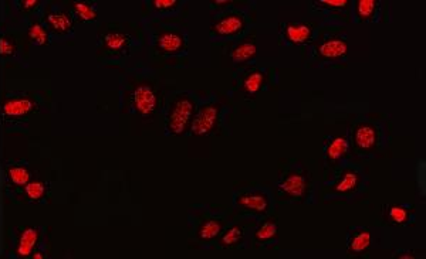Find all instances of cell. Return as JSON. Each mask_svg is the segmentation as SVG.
Segmentation results:
<instances>
[{
  "instance_id": "obj_25",
  "label": "cell",
  "mask_w": 426,
  "mask_h": 259,
  "mask_svg": "<svg viewBox=\"0 0 426 259\" xmlns=\"http://www.w3.org/2000/svg\"><path fill=\"white\" fill-rule=\"evenodd\" d=\"M76 10H77V13H78L80 17H82L84 20H91V18L96 17V12H94L90 6H87V4H84V3L76 4Z\"/></svg>"
},
{
  "instance_id": "obj_31",
  "label": "cell",
  "mask_w": 426,
  "mask_h": 259,
  "mask_svg": "<svg viewBox=\"0 0 426 259\" xmlns=\"http://www.w3.org/2000/svg\"><path fill=\"white\" fill-rule=\"evenodd\" d=\"M0 51L7 54V52H12V51H13V47H12V46H9L6 40H1V41H0Z\"/></svg>"
},
{
  "instance_id": "obj_6",
  "label": "cell",
  "mask_w": 426,
  "mask_h": 259,
  "mask_svg": "<svg viewBox=\"0 0 426 259\" xmlns=\"http://www.w3.org/2000/svg\"><path fill=\"white\" fill-rule=\"evenodd\" d=\"M243 26L242 18L237 16H229L225 17L223 20H220L216 26L214 30L219 34H233V33L239 32Z\"/></svg>"
},
{
  "instance_id": "obj_2",
  "label": "cell",
  "mask_w": 426,
  "mask_h": 259,
  "mask_svg": "<svg viewBox=\"0 0 426 259\" xmlns=\"http://www.w3.org/2000/svg\"><path fill=\"white\" fill-rule=\"evenodd\" d=\"M216 119H217V109L214 106H206L203 111H200V114L197 115L196 119L194 121L192 132L197 136L209 133L216 123Z\"/></svg>"
},
{
  "instance_id": "obj_32",
  "label": "cell",
  "mask_w": 426,
  "mask_h": 259,
  "mask_svg": "<svg viewBox=\"0 0 426 259\" xmlns=\"http://www.w3.org/2000/svg\"><path fill=\"white\" fill-rule=\"evenodd\" d=\"M226 3H228L226 0H217V1H216V4H226Z\"/></svg>"
},
{
  "instance_id": "obj_13",
  "label": "cell",
  "mask_w": 426,
  "mask_h": 259,
  "mask_svg": "<svg viewBox=\"0 0 426 259\" xmlns=\"http://www.w3.org/2000/svg\"><path fill=\"white\" fill-rule=\"evenodd\" d=\"M369 242H371V234L364 231V232H360L358 235L354 237V240L351 242V249L354 252H362L364 249L368 248Z\"/></svg>"
},
{
  "instance_id": "obj_28",
  "label": "cell",
  "mask_w": 426,
  "mask_h": 259,
  "mask_svg": "<svg viewBox=\"0 0 426 259\" xmlns=\"http://www.w3.org/2000/svg\"><path fill=\"white\" fill-rule=\"evenodd\" d=\"M27 194L30 195L32 198H39L40 195L43 194V186L40 183H34V184H29L26 187Z\"/></svg>"
},
{
  "instance_id": "obj_18",
  "label": "cell",
  "mask_w": 426,
  "mask_h": 259,
  "mask_svg": "<svg viewBox=\"0 0 426 259\" xmlns=\"http://www.w3.org/2000/svg\"><path fill=\"white\" fill-rule=\"evenodd\" d=\"M358 183V176L355 173H347L344 176V178L337 184V191H341V193H347V191H351Z\"/></svg>"
},
{
  "instance_id": "obj_15",
  "label": "cell",
  "mask_w": 426,
  "mask_h": 259,
  "mask_svg": "<svg viewBox=\"0 0 426 259\" xmlns=\"http://www.w3.org/2000/svg\"><path fill=\"white\" fill-rule=\"evenodd\" d=\"M263 84V75L260 72H253L245 80V89L250 94H256Z\"/></svg>"
},
{
  "instance_id": "obj_20",
  "label": "cell",
  "mask_w": 426,
  "mask_h": 259,
  "mask_svg": "<svg viewBox=\"0 0 426 259\" xmlns=\"http://www.w3.org/2000/svg\"><path fill=\"white\" fill-rule=\"evenodd\" d=\"M105 43L110 49L113 50H119L124 47L125 44V37L121 35V34H108L105 37Z\"/></svg>"
},
{
  "instance_id": "obj_8",
  "label": "cell",
  "mask_w": 426,
  "mask_h": 259,
  "mask_svg": "<svg viewBox=\"0 0 426 259\" xmlns=\"http://www.w3.org/2000/svg\"><path fill=\"white\" fill-rule=\"evenodd\" d=\"M239 204L243 206V207H246V208H250V210L259 211V212H263V211L267 210V201H266V198L263 195H242L239 198Z\"/></svg>"
},
{
  "instance_id": "obj_17",
  "label": "cell",
  "mask_w": 426,
  "mask_h": 259,
  "mask_svg": "<svg viewBox=\"0 0 426 259\" xmlns=\"http://www.w3.org/2000/svg\"><path fill=\"white\" fill-rule=\"evenodd\" d=\"M220 232V224L216 221H208L200 228V238L202 240H212Z\"/></svg>"
},
{
  "instance_id": "obj_1",
  "label": "cell",
  "mask_w": 426,
  "mask_h": 259,
  "mask_svg": "<svg viewBox=\"0 0 426 259\" xmlns=\"http://www.w3.org/2000/svg\"><path fill=\"white\" fill-rule=\"evenodd\" d=\"M194 105L189 99H180L179 102L176 104V106L174 108V112L171 116V122H169V128L174 133L179 135L182 133L189 121V116L192 114Z\"/></svg>"
},
{
  "instance_id": "obj_4",
  "label": "cell",
  "mask_w": 426,
  "mask_h": 259,
  "mask_svg": "<svg viewBox=\"0 0 426 259\" xmlns=\"http://www.w3.org/2000/svg\"><path fill=\"white\" fill-rule=\"evenodd\" d=\"M281 190L284 193H287L289 195L300 197V195L304 194L306 180H304L303 176H300V174H291L290 177L286 178L284 183L281 184Z\"/></svg>"
},
{
  "instance_id": "obj_12",
  "label": "cell",
  "mask_w": 426,
  "mask_h": 259,
  "mask_svg": "<svg viewBox=\"0 0 426 259\" xmlns=\"http://www.w3.org/2000/svg\"><path fill=\"white\" fill-rule=\"evenodd\" d=\"M254 54H256V46L246 43V44H242L237 49H234V51L232 52V58H233V61L242 63V61H246L249 58H252Z\"/></svg>"
},
{
  "instance_id": "obj_9",
  "label": "cell",
  "mask_w": 426,
  "mask_h": 259,
  "mask_svg": "<svg viewBox=\"0 0 426 259\" xmlns=\"http://www.w3.org/2000/svg\"><path fill=\"white\" fill-rule=\"evenodd\" d=\"M287 37L293 41V43H304L310 34H311V30L309 26H303V24H298V26H289L287 27Z\"/></svg>"
},
{
  "instance_id": "obj_22",
  "label": "cell",
  "mask_w": 426,
  "mask_h": 259,
  "mask_svg": "<svg viewBox=\"0 0 426 259\" xmlns=\"http://www.w3.org/2000/svg\"><path fill=\"white\" fill-rule=\"evenodd\" d=\"M375 9L374 0H360L358 1V13L361 17H369Z\"/></svg>"
},
{
  "instance_id": "obj_27",
  "label": "cell",
  "mask_w": 426,
  "mask_h": 259,
  "mask_svg": "<svg viewBox=\"0 0 426 259\" xmlns=\"http://www.w3.org/2000/svg\"><path fill=\"white\" fill-rule=\"evenodd\" d=\"M10 176H12V178H13V181L17 183V184H23V183H26L27 178H29L27 172L23 170V169H13V170L10 172Z\"/></svg>"
},
{
  "instance_id": "obj_21",
  "label": "cell",
  "mask_w": 426,
  "mask_h": 259,
  "mask_svg": "<svg viewBox=\"0 0 426 259\" xmlns=\"http://www.w3.org/2000/svg\"><path fill=\"white\" fill-rule=\"evenodd\" d=\"M242 237V229L239 227H233L230 228L229 231L225 234V237L222 238V243L223 245H233L236 243Z\"/></svg>"
},
{
  "instance_id": "obj_14",
  "label": "cell",
  "mask_w": 426,
  "mask_h": 259,
  "mask_svg": "<svg viewBox=\"0 0 426 259\" xmlns=\"http://www.w3.org/2000/svg\"><path fill=\"white\" fill-rule=\"evenodd\" d=\"M34 242H36V232L33 229H27L21 237V243H20V248H19V254L27 255L32 251V246H33Z\"/></svg>"
},
{
  "instance_id": "obj_33",
  "label": "cell",
  "mask_w": 426,
  "mask_h": 259,
  "mask_svg": "<svg viewBox=\"0 0 426 259\" xmlns=\"http://www.w3.org/2000/svg\"><path fill=\"white\" fill-rule=\"evenodd\" d=\"M399 258H413V255H401Z\"/></svg>"
},
{
  "instance_id": "obj_16",
  "label": "cell",
  "mask_w": 426,
  "mask_h": 259,
  "mask_svg": "<svg viewBox=\"0 0 426 259\" xmlns=\"http://www.w3.org/2000/svg\"><path fill=\"white\" fill-rule=\"evenodd\" d=\"M30 106L32 105H30L29 101H13V102H9L4 106V111L9 115H21L27 112Z\"/></svg>"
},
{
  "instance_id": "obj_7",
  "label": "cell",
  "mask_w": 426,
  "mask_h": 259,
  "mask_svg": "<svg viewBox=\"0 0 426 259\" xmlns=\"http://www.w3.org/2000/svg\"><path fill=\"white\" fill-rule=\"evenodd\" d=\"M377 140V133L375 129L371 126H361L355 133V142L362 149H369L375 145Z\"/></svg>"
},
{
  "instance_id": "obj_23",
  "label": "cell",
  "mask_w": 426,
  "mask_h": 259,
  "mask_svg": "<svg viewBox=\"0 0 426 259\" xmlns=\"http://www.w3.org/2000/svg\"><path fill=\"white\" fill-rule=\"evenodd\" d=\"M389 217L392 218L395 223L402 224V223H405L408 220V211L402 208V207H392L389 210Z\"/></svg>"
},
{
  "instance_id": "obj_30",
  "label": "cell",
  "mask_w": 426,
  "mask_h": 259,
  "mask_svg": "<svg viewBox=\"0 0 426 259\" xmlns=\"http://www.w3.org/2000/svg\"><path fill=\"white\" fill-rule=\"evenodd\" d=\"M321 3L332 6V7H344V6H347V0H323Z\"/></svg>"
},
{
  "instance_id": "obj_29",
  "label": "cell",
  "mask_w": 426,
  "mask_h": 259,
  "mask_svg": "<svg viewBox=\"0 0 426 259\" xmlns=\"http://www.w3.org/2000/svg\"><path fill=\"white\" fill-rule=\"evenodd\" d=\"M154 4H155V7H158V9H168V7L175 6L176 1H175V0H155Z\"/></svg>"
},
{
  "instance_id": "obj_19",
  "label": "cell",
  "mask_w": 426,
  "mask_h": 259,
  "mask_svg": "<svg viewBox=\"0 0 426 259\" xmlns=\"http://www.w3.org/2000/svg\"><path fill=\"white\" fill-rule=\"evenodd\" d=\"M276 232H277L276 224H274V223H267V224H264V225L256 232V237H257V240L266 241V240L273 238V237L276 235Z\"/></svg>"
},
{
  "instance_id": "obj_24",
  "label": "cell",
  "mask_w": 426,
  "mask_h": 259,
  "mask_svg": "<svg viewBox=\"0 0 426 259\" xmlns=\"http://www.w3.org/2000/svg\"><path fill=\"white\" fill-rule=\"evenodd\" d=\"M50 23L56 27V29H60V30H67L70 27V20L67 18L66 16H54L51 15L49 17Z\"/></svg>"
},
{
  "instance_id": "obj_26",
  "label": "cell",
  "mask_w": 426,
  "mask_h": 259,
  "mask_svg": "<svg viewBox=\"0 0 426 259\" xmlns=\"http://www.w3.org/2000/svg\"><path fill=\"white\" fill-rule=\"evenodd\" d=\"M30 35H32L33 40H36V41L40 43V44H43V43L47 40V34L44 33V30H43L40 26H33V27L30 29Z\"/></svg>"
},
{
  "instance_id": "obj_3",
  "label": "cell",
  "mask_w": 426,
  "mask_h": 259,
  "mask_svg": "<svg viewBox=\"0 0 426 259\" xmlns=\"http://www.w3.org/2000/svg\"><path fill=\"white\" fill-rule=\"evenodd\" d=\"M134 104L135 108L142 115L151 114L156 105V97L148 86H138L134 92Z\"/></svg>"
},
{
  "instance_id": "obj_11",
  "label": "cell",
  "mask_w": 426,
  "mask_h": 259,
  "mask_svg": "<svg viewBox=\"0 0 426 259\" xmlns=\"http://www.w3.org/2000/svg\"><path fill=\"white\" fill-rule=\"evenodd\" d=\"M347 149H348L347 140L343 139V138H335V139L331 142V145L328 146L327 149L328 157H329L331 160H337V159H340L341 156H344Z\"/></svg>"
},
{
  "instance_id": "obj_5",
  "label": "cell",
  "mask_w": 426,
  "mask_h": 259,
  "mask_svg": "<svg viewBox=\"0 0 426 259\" xmlns=\"http://www.w3.org/2000/svg\"><path fill=\"white\" fill-rule=\"evenodd\" d=\"M347 50H348L347 43L343 40H329V41H326L321 44L320 54L323 57H327V58H338V57L344 55Z\"/></svg>"
},
{
  "instance_id": "obj_10",
  "label": "cell",
  "mask_w": 426,
  "mask_h": 259,
  "mask_svg": "<svg viewBox=\"0 0 426 259\" xmlns=\"http://www.w3.org/2000/svg\"><path fill=\"white\" fill-rule=\"evenodd\" d=\"M159 47L165 51H176L182 47V38L178 34H172V33H166L162 34L159 37Z\"/></svg>"
}]
</instances>
